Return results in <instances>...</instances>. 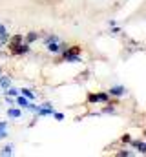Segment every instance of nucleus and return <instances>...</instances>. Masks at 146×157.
Here are the masks:
<instances>
[{
    "mask_svg": "<svg viewBox=\"0 0 146 157\" xmlns=\"http://www.w3.org/2000/svg\"><path fill=\"white\" fill-rule=\"evenodd\" d=\"M40 40H42V44H44L46 53H49V55H53V57L62 55V53L70 48V44H68L66 40H62L57 33H44V35H40Z\"/></svg>",
    "mask_w": 146,
    "mask_h": 157,
    "instance_id": "nucleus-1",
    "label": "nucleus"
},
{
    "mask_svg": "<svg viewBox=\"0 0 146 157\" xmlns=\"http://www.w3.org/2000/svg\"><path fill=\"white\" fill-rule=\"evenodd\" d=\"M121 33H122V28L121 26H117V24L115 26H110V35L111 37H119Z\"/></svg>",
    "mask_w": 146,
    "mask_h": 157,
    "instance_id": "nucleus-15",
    "label": "nucleus"
},
{
    "mask_svg": "<svg viewBox=\"0 0 146 157\" xmlns=\"http://www.w3.org/2000/svg\"><path fill=\"white\" fill-rule=\"evenodd\" d=\"M24 40L33 46L36 40H40V33L38 31H28V33H24Z\"/></svg>",
    "mask_w": 146,
    "mask_h": 157,
    "instance_id": "nucleus-10",
    "label": "nucleus"
},
{
    "mask_svg": "<svg viewBox=\"0 0 146 157\" xmlns=\"http://www.w3.org/2000/svg\"><path fill=\"white\" fill-rule=\"evenodd\" d=\"M7 135H9V132H7V130H0V141H4Z\"/></svg>",
    "mask_w": 146,
    "mask_h": 157,
    "instance_id": "nucleus-18",
    "label": "nucleus"
},
{
    "mask_svg": "<svg viewBox=\"0 0 146 157\" xmlns=\"http://www.w3.org/2000/svg\"><path fill=\"white\" fill-rule=\"evenodd\" d=\"M2 73H4V71H2V66H0V75H2Z\"/></svg>",
    "mask_w": 146,
    "mask_h": 157,
    "instance_id": "nucleus-19",
    "label": "nucleus"
},
{
    "mask_svg": "<svg viewBox=\"0 0 146 157\" xmlns=\"http://www.w3.org/2000/svg\"><path fill=\"white\" fill-rule=\"evenodd\" d=\"M7 49L13 57H24L31 53V44L24 40V33H13L7 40Z\"/></svg>",
    "mask_w": 146,
    "mask_h": 157,
    "instance_id": "nucleus-2",
    "label": "nucleus"
},
{
    "mask_svg": "<svg viewBox=\"0 0 146 157\" xmlns=\"http://www.w3.org/2000/svg\"><path fill=\"white\" fill-rule=\"evenodd\" d=\"M9 128V121H2L0 119V130H7Z\"/></svg>",
    "mask_w": 146,
    "mask_h": 157,
    "instance_id": "nucleus-17",
    "label": "nucleus"
},
{
    "mask_svg": "<svg viewBox=\"0 0 146 157\" xmlns=\"http://www.w3.org/2000/svg\"><path fill=\"white\" fill-rule=\"evenodd\" d=\"M111 101V95L108 93V90H101V91H90L86 97L88 104H106Z\"/></svg>",
    "mask_w": 146,
    "mask_h": 157,
    "instance_id": "nucleus-4",
    "label": "nucleus"
},
{
    "mask_svg": "<svg viewBox=\"0 0 146 157\" xmlns=\"http://www.w3.org/2000/svg\"><path fill=\"white\" fill-rule=\"evenodd\" d=\"M20 93L24 95V97H28L29 101H35L36 99V93L33 88H28V86H24V88H20Z\"/></svg>",
    "mask_w": 146,
    "mask_h": 157,
    "instance_id": "nucleus-12",
    "label": "nucleus"
},
{
    "mask_svg": "<svg viewBox=\"0 0 146 157\" xmlns=\"http://www.w3.org/2000/svg\"><path fill=\"white\" fill-rule=\"evenodd\" d=\"M15 104H17L18 108H22V110L26 112V110L29 108V104H31V101H29L28 97H24V95L20 93V95H17V97H15Z\"/></svg>",
    "mask_w": 146,
    "mask_h": 157,
    "instance_id": "nucleus-8",
    "label": "nucleus"
},
{
    "mask_svg": "<svg viewBox=\"0 0 146 157\" xmlns=\"http://www.w3.org/2000/svg\"><path fill=\"white\" fill-rule=\"evenodd\" d=\"M108 93L111 95V99H122L128 95V88L122 84H111L108 88Z\"/></svg>",
    "mask_w": 146,
    "mask_h": 157,
    "instance_id": "nucleus-5",
    "label": "nucleus"
},
{
    "mask_svg": "<svg viewBox=\"0 0 146 157\" xmlns=\"http://www.w3.org/2000/svg\"><path fill=\"white\" fill-rule=\"evenodd\" d=\"M13 154H15V146H13V144H4V146L0 148V155L2 157L13 155Z\"/></svg>",
    "mask_w": 146,
    "mask_h": 157,
    "instance_id": "nucleus-13",
    "label": "nucleus"
},
{
    "mask_svg": "<svg viewBox=\"0 0 146 157\" xmlns=\"http://www.w3.org/2000/svg\"><path fill=\"white\" fill-rule=\"evenodd\" d=\"M117 113V104H113L111 101L104 104V108L101 110V115H115Z\"/></svg>",
    "mask_w": 146,
    "mask_h": 157,
    "instance_id": "nucleus-9",
    "label": "nucleus"
},
{
    "mask_svg": "<svg viewBox=\"0 0 146 157\" xmlns=\"http://www.w3.org/2000/svg\"><path fill=\"white\" fill-rule=\"evenodd\" d=\"M51 117L55 119V121H57V122H62V121H64V119H66V115H64V113H62V112H57V110H55V112H53V115H51Z\"/></svg>",
    "mask_w": 146,
    "mask_h": 157,
    "instance_id": "nucleus-16",
    "label": "nucleus"
},
{
    "mask_svg": "<svg viewBox=\"0 0 146 157\" xmlns=\"http://www.w3.org/2000/svg\"><path fill=\"white\" fill-rule=\"evenodd\" d=\"M66 62V64H79L82 62V48L80 46H70L62 55L57 57V64Z\"/></svg>",
    "mask_w": 146,
    "mask_h": 157,
    "instance_id": "nucleus-3",
    "label": "nucleus"
},
{
    "mask_svg": "<svg viewBox=\"0 0 146 157\" xmlns=\"http://www.w3.org/2000/svg\"><path fill=\"white\" fill-rule=\"evenodd\" d=\"M53 112H55L53 104H51L49 101H46V102L38 104V110H36L35 117H51V115H53Z\"/></svg>",
    "mask_w": 146,
    "mask_h": 157,
    "instance_id": "nucleus-6",
    "label": "nucleus"
},
{
    "mask_svg": "<svg viewBox=\"0 0 146 157\" xmlns=\"http://www.w3.org/2000/svg\"><path fill=\"white\" fill-rule=\"evenodd\" d=\"M2 95H9V97H17L20 95V88H15V86H9L6 91H2Z\"/></svg>",
    "mask_w": 146,
    "mask_h": 157,
    "instance_id": "nucleus-14",
    "label": "nucleus"
},
{
    "mask_svg": "<svg viewBox=\"0 0 146 157\" xmlns=\"http://www.w3.org/2000/svg\"><path fill=\"white\" fill-rule=\"evenodd\" d=\"M9 86H13L11 77H9V75H6V73H2V75H0V90H2V91H6Z\"/></svg>",
    "mask_w": 146,
    "mask_h": 157,
    "instance_id": "nucleus-11",
    "label": "nucleus"
},
{
    "mask_svg": "<svg viewBox=\"0 0 146 157\" xmlns=\"http://www.w3.org/2000/svg\"><path fill=\"white\" fill-rule=\"evenodd\" d=\"M6 115H7V119L18 121V119H22V117H24V112H22V108H18V106L15 104V106H9V108L6 110Z\"/></svg>",
    "mask_w": 146,
    "mask_h": 157,
    "instance_id": "nucleus-7",
    "label": "nucleus"
}]
</instances>
